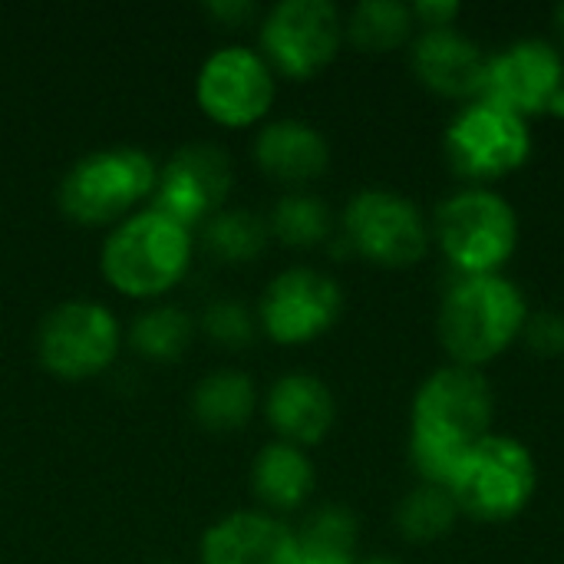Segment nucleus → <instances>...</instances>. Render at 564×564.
Masks as SVG:
<instances>
[{"mask_svg": "<svg viewBox=\"0 0 564 564\" xmlns=\"http://www.w3.org/2000/svg\"><path fill=\"white\" fill-rule=\"evenodd\" d=\"M496 397L473 367H443L423 380L413 400L410 456L426 486L449 489L463 459L489 436Z\"/></svg>", "mask_w": 564, "mask_h": 564, "instance_id": "f257e3e1", "label": "nucleus"}, {"mask_svg": "<svg viewBox=\"0 0 564 564\" xmlns=\"http://www.w3.org/2000/svg\"><path fill=\"white\" fill-rule=\"evenodd\" d=\"M195 238L155 208L135 212L112 228L102 245V278L112 291L149 301L169 294L192 268Z\"/></svg>", "mask_w": 564, "mask_h": 564, "instance_id": "f03ea898", "label": "nucleus"}, {"mask_svg": "<svg viewBox=\"0 0 564 564\" xmlns=\"http://www.w3.org/2000/svg\"><path fill=\"white\" fill-rule=\"evenodd\" d=\"M529 304L502 274H473L449 288L440 311V340L459 367L496 360L525 327Z\"/></svg>", "mask_w": 564, "mask_h": 564, "instance_id": "7ed1b4c3", "label": "nucleus"}, {"mask_svg": "<svg viewBox=\"0 0 564 564\" xmlns=\"http://www.w3.org/2000/svg\"><path fill=\"white\" fill-rule=\"evenodd\" d=\"M159 165L142 149H102L79 159L59 182V212L76 225H119L155 192Z\"/></svg>", "mask_w": 564, "mask_h": 564, "instance_id": "20e7f679", "label": "nucleus"}, {"mask_svg": "<svg viewBox=\"0 0 564 564\" xmlns=\"http://www.w3.org/2000/svg\"><path fill=\"white\" fill-rule=\"evenodd\" d=\"M436 241L466 278L499 274L519 245V218L502 195L463 188L440 205Z\"/></svg>", "mask_w": 564, "mask_h": 564, "instance_id": "39448f33", "label": "nucleus"}, {"mask_svg": "<svg viewBox=\"0 0 564 564\" xmlns=\"http://www.w3.org/2000/svg\"><path fill=\"white\" fill-rule=\"evenodd\" d=\"M535 486L539 469L529 446L512 436L489 433L469 449L449 492L456 496L459 512L479 522H506L529 506Z\"/></svg>", "mask_w": 564, "mask_h": 564, "instance_id": "423d86ee", "label": "nucleus"}, {"mask_svg": "<svg viewBox=\"0 0 564 564\" xmlns=\"http://www.w3.org/2000/svg\"><path fill=\"white\" fill-rule=\"evenodd\" d=\"M122 334L109 307L96 301H66L53 307L36 334L43 370L59 380L99 377L119 354Z\"/></svg>", "mask_w": 564, "mask_h": 564, "instance_id": "0eeeda50", "label": "nucleus"}, {"mask_svg": "<svg viewBox=\"0 0 564 564\" xmlns=\"http://www.w3.org/2000/svg\"><path fill=\"white\" fill-rule=\"evenodd\" d=\"M344 241L367 261L383 268H410L430 248L423 212L387 188H367L344 208Z\"/></svg>", "mask_w": 564, "mask_h": 564, "instance_id": "6e6552de", "label": "nucleus"}, {"mask_svg": "<svg viewBox=\"0 0 564 564\" xmlns=\"http://www.w3.org/2000/svg\"><path fill=\"white\" fill-rule=\"evenodd\" d=\"M344 43V20L330 0H281L261 23V50L271 69L307 79L321 73Z\"/></svg>", "mask_w": 564, "mask_h": 564, "instance_id": "1a4fd4ad", "label": "nucleus"}, {"mask_svg": "<svg viewBox=\"0 0 564 564\" xmlns=\"http://www.w3.org/2000/svg\"><path fill=\"white\" fill-rule=\"evenodd\" d=\"M529 152V122L489 99H473L446 129V155L466 178H502L522 169Z\"/></svg>", "mask_w": 564, "mask_h": 564, "instance_id": "9d476101", "label": "nucleus"}, {"mask_svg": "<svg viewBox=\"0 0 564 564\" xmlns=\"http://www.w3.org/2000/svg\"><path fill=\"white\" fill-rule=\"evenodd\" d=\"M195 99L212 122L248 129L261 122L274 102V73L261 53L248 46H221L202 63Z\"/></svg>", "mask_w": 564, "mask_h": 564, "instance_id": "9b49d317", "label": "nucleus"}, {"mask_svg": "<svg viewBox=\"0 0 564 564\" xmlns=\"http://www.w3.org/2000/svg\"><path fill=\"white\" fill-rule=\"evenodd\" d=\"M344 294L334 278L314 268L281 271L261 297V327L274 344L297 347L327 334L340 317Z\"/></svg>", "mask_w": 564, "mask_h": 564, "instance_id": "f8f14e48", "label": "nucleus"}, {"mask_svg": "<svg viewBox=\"0 0 564 564\" xmlns=\"http://www.w3.org/2000/svg\"><path fill=\"white\" fill-rule=\"evenodd\" d=\"M231 188V159L225 149L195 142L178 149L162 169L152 192V208L182 228H195L221 212V202Z\"/></svg>", "mask_w": 564, "mask_h": 564, "instance_id": "ddd939ff", "label": "nucleus"}, {"mask_svg": "<svg viewBox=\"0 0 564 564\" xmlns=\"http://www.w3.org/2000/svg\"><path fill=\"white\" fill-rule=\"evenodd\" d=\"M564 89L562 53L545 40H519L489 56L482 99L512 109L516 116L549 112Z\"/></svg>", "mask_w": 564, "mask_h": 564, "instance_id": "4468645a", "label": "nucleus"}, {"mask_svg": "<svg viewBox=\"0 0 564 564\" xmlns=\"http://www.w3.org/2000/svg\"><path fill=\"white\" fill-rule=\"evenodd\" d=\"M413 69L420 83L449 99H482L489 53L456 26L423 30L413 43Z\"/></svg>", "mask_w": 564, "mask_h": 564, "instance_id": "2eb2a0df", "label": "nucleus"}, {"mask_svg": "<svg viewBox=\"0 0 564 564\" xmlns=\"http://www.w3.org/2000/svg\"><path fill=\"white\" fill-rule=\"evenodd\" d=\"M297 532L264 512H231L202 535V564H294Z\"/></svg>", "mask_w": 564, "mask_h": 564, "instance_id": "dca6fc26", "label": "nucleus"}, {"mask_svg": "<svg viewBox=\"0 0 564 564\" xmlns=\"http://www.w3.org/2000/svg\"><path fill=\"white\" fill-rule=\"evenodd\" d=\"M264 413L281 443L314 446L330 433L337 406L324 380L311 373H288L271 387Z\"/></svg>", "mask_w": 564, "mask_h": 564, "instance_id": "f3484780", "label": "nucleus"}, {"mask_svg": "<svg viewBox=\"0 0 564 564\" xmlns=\"http://www.w3.org/2000/svg\"><path fill=\"white\" fill-rule=\"evenodd\" d=\"M254 162L268 178L294 188V185H307L327 172L330 149H327V139L311 122L278 119L258 132Z\"/></svg>", "mask_w": 564, "mask_h": 564, "instance_id": "a211bd4d", "label": "nucleus"}, {"mask_svg": "<svg viewBox=\"0 0 564 564\" xmlns=\"http://www.w3.org/2000/svg\"><path fill=\"white\" fill-rule=\"evenodd\" d=\"M251 489L268 509H297L314 492V463L304 456L301 446L278 440L258 453L251 469Z\"/></svg>", "mask_w": 564, "mask_h": 564, "instance_id": "6ab92c4d", "label": "nucleus"}, {"mask_svg": "<svg viewBox=\"0 0 564 564\" xmlns=\"http://www.w3.org/2000/svg\"><path fill=\"white\" fill-rule=\"evenodd\" d=\"M254 403H258L254 383L245 373H238V370L208 373L195 387V393H192V413L212 433H235V430H241L251 420Z\"/></svg>", "mask_w": 564, "mask_h": 564, "instance_id": "aec40b11", "label": "nucleus"}, {"mask_svg": "<svg viewBox=\"0 0 564 564\" xmlns=\"http://www.w3.org/2000/svg\"><path fill=\"white\" fill-rule=\"evenodd\" d=\"M357 519L344 506H324L297 532L294 564H357Z\"/></svg>", "mask_w": 564, "mask_h": 564, "instance_id": "412c9836", "label": "nucleus"}, {"mask_svg": "<svg viewBox=\"0 0 564 564\" xmlns=\"http://www.w3.org/2000/svg\"><path fill=\"white\" fill-rule=\"evenodd\" d=\"M413 33V7L400 0H364L350 10L344 36L364 53H390Z\"/></svg>", "mask_w": 564, "mask_h": 564, "instance_id": "4be33fe9", "label": "nucleus"}, {"mask_svg": "<svg viewBox=\"0 0 564 564\" xmlns=\"http://www.w3.org/2000/svg\"><path fill=\"white\" fill-rule=\"evenodd\" d=\"M268 225L248 208H221L205 221L202 248L225 261V264H245L254 261L268 245Z\"/></svg>", "mask_w": 564, "mask_h": 564, "instance_id": "5701e85b", "label": "nucleus"}, {"mask_svg": "<svg viewBox=\"0 0 564 564\" xmlns=\"http://www.w3.org/2000/svg\"><path fill=\"white\" fill-rule=\"evenodd\" d=\"M192 330L195 327H192L188 311L172 307V304H159L152 311H142L132 321L129 340H132L135 354H142L145 360L169 364V360H178L188 350Z\"/></svg>", "mask_w": 564, "mask_h": 564, "instance_id": "b1692460", "label": "nucleus"}, {"mask_svg": "<svg viewBox=\"0 0 564 564\" xmlns=\"http://www.w3.org/2000/svg\"><path fill=\"white\" fill-rule=\"evenodd\" d=\"M334 218L324 198L307 195V192H291L284 195L268 221V231L288 245V248H314L330 238Z\"/></svg>", "mask_w": 564, "mask_h": 564, "instance_id": "393cba45", "label": "nucleus"}, {"mask_svg": "<svg viewBox=\"0 0 564 564\" xmlns=\"http://www.w3.org/2000/svg\"><path fill=\"white\" fill-rule=\"evenodd\" d=\"M459 519V502L443 486H420L413 489L397 509V529L410 542H436L453 532Z\"/></svg>", "mask_w": 564, "mask_h": 564, "instance_id": "a878e982", "label": "nucleus"}, {"mask_svg": "<svg viewBox=\"0 0 564 564\" xmlns=\"http://www.w3.org/2000/svg\"><path fill=\"white\" fill-rule=\"evenodd\" d=\"M202 327L212 340L221 347H248L254 340V317L245 304L235 301H215L202 314Z\"/></svg>", "mask_w": 564, "mask_h": 564, "instance_id": "bb28decb", "label": "nucleus"}, {"mask_svg": "<svg viewBox=\"0 0 564 564\" xmlns=\"http://www.w3.org/2000/svg\"><path fill=\"white\" fill-rule=\"evenodd\" d=\"M529 347L542 357H558L564 354V317L555 311H542V314H529L525 327H522Z\"/></svg>", "mask_w": 564, "mask_h": 564, "instance_id": "cd10ccee", "label": "nucleus"}, {"mask_svg": "<svg viewBox=\"0 0 564 564\" xmlns=\"http://www.w3.org/2000/svg\"><path fill=\"white\" fill-rule=\"evenodd\" d=\"M456 17H459V3H453V0H420L413 7V20H420L426 30L453 26Z\"/></svg>", "mask_w": 564, "mask_h": 564, "instance_id": "c85d7f7f", "label": "nucleus"}, {"mask_svg": "<svg viewBox=\"0 0 564 564\" xmlns=\"http://www.w3.org/2000/svg\"><path fill=\"white\" fill-rule=\"evenodd\" d=\"M212 17H218V20H225V23H245L251 13H254V3H248V0H215V3H208L205 7Z\"/></svg>", "mask_w": 564, "mask_h": 564, "instance_id": "c756f323", "label": "nucleus"}, {"mask_svg": "<svg viewBox=\"0 0 564 564\" xmlns=\"http://www.w3.org/2000/svg\"><path fill=\"white\" fill-rule=\"evenodd\" d=\"M555 23H558V33H562V43H564V3L555 10Z\"/></svg>", "mask_w": 564, "mask_h": 564, "instance_id": "7c9ffc66", "label": "nucleus"}, {"mask_svg": "<svg viewBox=\"0 0 564 564\" xmlns=\"http://www.w3.org/2000/svg\"><path fill=\"white\" fill-rule=\"evenodd\" d=\"M360 564H400V562H393V558H367V562H360Z\"/></svg>", "mask_w": 564, "mask_h": 564, "instance_id": "2f4dec72", "label": "nucleus"}]
</instances>
